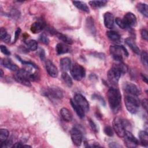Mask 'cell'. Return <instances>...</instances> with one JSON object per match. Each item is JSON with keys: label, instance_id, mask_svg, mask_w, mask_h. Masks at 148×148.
<instances>
[{"label": "cell", "instance_id": "f6af8a7d", "mask_svg": "<svg viewBox=\"0 0 148 148\" xmlns=\"http://www.w3.org/2000/svg\"><path fill=\"white\" fill-rule=\"evenodd\" d=\"M39 57L40 58V59L42 60H45V51L43 49H40L39 50Z\"/></svg>", "mask_w": 148, "mask_h": 148}, {"label": "cell", "instance_id": "836d02e7", "mask_svg": "<svg viewBox=\"0 0 148 148\" xmlns=\"http://www.w3.org/2000/svg\"><path fill=\"white\" fill-rule=\"evenodd\" d=\"M103 131L105 134L109 136H112L113 135V134H114L113 129L112 127H111L109 125L105 126L103 129Z\"/></svg>", "mask_w": 148, "mask_h": 148}, {"label": "cell", "instance_id": "5bb4252c", "mask_svg": "<svg viewBox=\"0 0 148 148\" xmlns=\"http://www.w3.org/2000/svg\"><path fill=\"white\" fill-rule=\"evenodd\" d=\"M45 66L48 74L53 77H56L58 74V71L56 66L50 60L46 61Z\"/></svg>", "mask_w": 148, "mask_h": 148}, {"label": "cell", "instance_id": "d6986e66", "mask_svg": "<svg viewBox=\"0 0 148 148\" xmlns=\"http://www.w3.org/2000/svg\"><path fill=\"white\" fill-rule=\"evenodd\" d=\"M70 103H71V105L72 106L73 109H74V110L75 111V112L77 114V116L81 119L83 118L84 117V115H85V112L84 111V110L79 105H78L75 102V101L73 99H70Z\"/></svg>", "mask_w": 148, "mask_h": 148}, {"label": "cell", "instance_id": "484cf974", "mask_svg": "<svg viewBox=\"0 0 148 148\" xmlns=\"http://www.w3.org/2000/svg\"><path fill=\"white\" fill-rule=\"evenodd\" d=\"M72 3L77 9L81 10L82 11H83L86 13H88L90 12L89 8L87 5V4L84 2L74 1H72Z\"/></svg>", "mask_w": 148, "mask_h": 148}, {"label": "cell", "instance_id": "7402d4cb", "mask_svg": "<svg viewBox=\"0 0 148 148\" xmlns=\"http://www.w3.org/2000/svg\"><path fill=\"white\" fill-rule=\"evenodd\" d=\"M108 39L113 42H119L121 40L120 35L114 31H108L106 32Z\"/></svg>", "mask_w": 148, "mask_h": 148}, {"label": "cell", "instance_id": "603a6c76", "mask_svg": "<svg viewBox=\"0 0 148 148\" xmlns=\"http://www.w3.org/2000/svg\"><path fill=\"white\" fill-rule=\"evenodd\" d=\"M60 114L62 118L66 121H71L72 120V114L69 110L66 108H62L60 110Z\"/></svg>", "mask_w": 148, "mask_h": 148}, {"label": "cell", "instance_id": "7dc6e473", "mask_svg": "<svg viewBox=\"0 0 148 148\" xmlns=\"http://www.w3.org/2000/svg\"><path fill=\"white\" fill-rule=\"evenodd\" d=\"M23 146V145H22V143L21 142H17L16 143H14L12 147H22Z\"/></svg>", "mask_w": 148, "mask_h": 148}, {"label": "cell", "instance_id": "52a82bcc", "mask_svg": "<svg viewBox=\"0 0 148 148\" xmlns=\"http://www.w3.org/2000/svg\"><path fill=\"white\" fill-rule=\"evenodd\" d=\"M121 75V72L119 71L117 67L115 65V64H113L112 67L108 72V79L110 83L113 84H117Z\"/></svg>", "mask_w": 148, "mask_h": 148}, {"label": "cell", "instance_id": "f546056e", "mask_svg": "<svg viewBox=\"0 0 148 148\" xmlns=\"http://www.w3.org/2000/svg\"><path fill=\"white\" fill-rule=\"evenodd\" d=\"M107 3L106 1H91L89 2V5L94 8H99L105 6Z\"/></svg>", "mask_w": 148, "mask_h": 148}, {"label": "cell", "instance_id": "2e32d148", "mask_svg": "<svg viewBox=\"0 0 148 148\" xmlns=\"http://www.w3.org/2000/svg\"><path fill=\"white\" fill-rule=\"evenodd\" d=\"M1 63L4 67L11 71L16 72L19 69L18 66L16 65L15 64H14L10 59L4 58L1 61Z\"/></svg>", "mask_w": 148, "mask_h": 148}, {"label": "cell", "instance_id": "44dd1931", "mask_svg": "<svg viewBox=\"0 0 148 148\" xmlns=\"http://www.w3.org/2000/svg\"><path fill=\"white\" fill-rule=\"evenodd\" d=\"M60 68L63 72H66L69 69L71 65V61L68 57H64L60 60Z\"/></svg>", "mask_w": 148, "mask_h": 148}, {"label": "cell", "instance_id": "9a60e30c", "mask_svg": "<svg viewBox=\"0 0 148 148\" xmlns=\"http://www.w3.org/2000/svg\"><path fill=\"white\" fill-rule=\"evenodd\" d=\"M114 18L113 15L110 12H106L103 15V23L105 27L112 29L114 26Z\"/></svg>", "mask_w": 148, "mask_h": 148}, {"label": "cell", "instance_id": "7bdbcfd3", "mask_svg": "<svg viewBox=\"0 0 148 148\" xmlns=\"http://www.w3.org/2000/svg\"><path fill=\"white\" fill-rule=\"evenodd\" d=\"M92 98L99 100L101 103H103V104L105 105V101H104V99L102 98V97H101V96H99V95H98L94 94V95L92 96Z\"/></svg>", "mask_w": 148, "mask_h": 148}, {"label": "cell", "instance_id": "8fae6325", "mask_svg": "<svg viewBox=\"0 0 148 148\" xmlns=\"http://www.w3.org/2000/svg\"><path fill=\"white\" fill-rule=\"evenodd\" d=\"M124 137V142L127 147H135L139 145V140L133 135L131 132L125 131Z\"/></svg>", "mask_w": 148, "mask_h": 148}, {"label": "cell", "instance_id": "8992f818", "mask_svg": "<svg viewBox=\"0 0 148 148\" xmlns=\"http://www.w3.org/2000/svg\"><path fill=\"white\" fill-rule=\"evenodd\" d=\"M71 74L75 80L79 81L85 77L86 71L83 66L75 63L71 67Z\"/></svg>", "mask_w": 148, "mask_h": 148}, {"label": "cell", "instance_id": "b9f144b4", "mask_svg": "<svg viewBox=\"0 0 148 148\" xmlns=\"http://www.w3.org/2000/svg\"><path fill=\"white\" fill-rule=\"evenodd\" d=\"M20 32H21V29L20 28H18L16 32H15V34H14V42H16L17 41V40L18 39V36L20 34Z\"/></svg>", "mask_w": 148, "mask_h": 148}, {"label": "cell", "instance_id": "4fadbf2b", "mask_svg": "<svg viewBox=\"0 0 148 148\" xmlns=\"http://www.w3.org/2000/svg\"><path fill=\"white\" fill-rule=\"evenodd\" d=\"M124 90L127 94L138 96L140 94V91L139 87L131 83H126L124 84Z\"/></svg>", "mask_w": 148, "mask_h": 148}, {"label": "cell", "instance_id": "f1b7e54d", "mask_svg": "<svg viewBox=\"0 0 148 148\" xmlns=\"http://www.w3.org/2000/svg\"><path fill=\"white\" fill-rule=\"evenodd\" d=\"M61 79L66 86L70 87L72 86V80L70 76L66 72H63L61 75Z\"/></svg>", "mask_w": 148, "mask_h": 148}, {"label": "cell", "instance_id": "d4e9b609", "mask_svg": "<svg viewBox=\"0 0 148 148\" xmlns=\"http://www.w3.org/2000/svg\"><path fill=\"white\" fill-rule=\"evenodd\" d=\"M136 8L144 16L147 17L148 16V6L145 3H138L136 5Z\"/></svg>", "mask_w": 148, "mask_h": 148}, {"label": "cell", "instance_id": "f35d334b", "mask_svg": "<svg viewBox=\"0 0 148 148\" xmlns=\"http://www.w3.org/2000/svg\"><path fill=\"white\" fill-rule=\"evenodd\" d=\"M12 141L6 140H5V141H3V142H1V146H0V147H1V148L8 147L11 146V145H12Z\"/></svg>", "mask_w": 148, "mask_h": 148}, {"label": "cell", "instance_id": "7a4b0ae2", "mask_svg": "<svg viewBox=\"0 0 148 148\" xmlns=\"http://www.w3.org/2000/svg\"><path fill=\"white\" fill-rule=\"evenodd\" d=\"M109 51L113 58L117 62H123V56H128V52L126 48L121 45H113L109 47Z\"/></svg>", "mask_w": 148, "mask_h": 148}, {"label": "cell", "instance_id": "1f68e13d", "mask_svg": "<svg viewBox=\"0 0 148 148\" xmlns=\"http://www.w3.org/2000/svg\"><path fill=\"white\" fill-rule=\"evenodd\" d=\"M9 135V131L6 129L1 128L0 130V142H3L7 140Z\"/></svg>", "mask_w": 148, "mask_h": 148}, {"label": "cell", "instance_id": "30bf717a", "mask_svg": "<svg viewBox=\"0 0 148 148\" xmlns=\"http://www.w3.org/2000/svg\"><path fill=\"white\" fill-rule=\"evenodd\" d=\"M73 100L75 102L79 105L86 112H88L90 109V105L88 101L86 98L80 94H76L74 96Z\"/></svg>", "mask_w": 148, "mask_h": 148}, {"label": "cell", "instance_id": "d6a6232c", "mask_svg": "<svg viewBox=\"0 0 148 148\" xmlns=\"http://www.w3.org/2000/svg\"><path fill=\"white\" fill-rule=\"evenodd\" d=\"M140 59L143 65L147 68V53L146 51H142L140 53Z\"/></svg>", "mask_w": 148, "mask_h": 148}, {"label": "cell", "instance_id": "d590c367", "mask_svg": "<svg viewBox=\"0 0 148 148\" xmlns=\"http://www.w3.org/2000/svg\"><path fill=\"white\" fill-rule=\"evenodd\" d=\"M88 123H89L90 126L91 128L92 129V130L94 132H98V128H97V125L95 124V123L94 122V121H92L91 119H89Z\"/></svg>", "mask_w": 148, "mask_h": 148}, {"label": "cell", "instance_id": "ba28073f", "mask_svg": "<svg viewBox=\"0 0 148 148\" xmlns=\"http://www.w3.org/2000/svg\"><path fill=\"white\" fill-rule=\"evenodd\" d=\"M46 95L50 98L55 99H60L63 97L62 90L56 86L49 87L46 91Z\"/></svg>", "mask_w": 148, "mask_h": 148}, {"label": "cell", "instance_id": "e0dca14e", "mask_svg": "<svg viewBox=\"0 0 148 148\" xmlns=\"http://www.w3.org/2000/svg\"><path fill=\"white\" fill-rule=\"evenodd\" d=\"M45 27V24L41 21H36L31 25V31L34 34H36L41 32Z\"/></svg>", "mask_w": 148, "mask_h": 148}, {"label": "cell", "instance_id": "cb8c5ba5", "mask_svg": "<svg viewBox=\"0 0 148 148\" xmlns=\"http://www.w3.org/2000/svg\"><path fill=\"white\" fill-rule=\"evenodd\" d=\"M139 138L140 144L145 146H148V134L145 131H141L139 133Z\"/></svg>", "mask_w": 148, "mask_h": 148}, {"label": "cell", "instance_id": "5b68a950", "mask_svg": "<svg viewBox=\"0 0 148 148\" xmlns=\"http://www.w3.org/2000/svg\"><path fill=\"white\" fill-rule=\"evenodd\" d=\"M126 123L124 120H123L120 117H116L114 119L112 123L113 129L117 134V135L120 138H123L124 136L126 130Z\"/></svg>", "mask_w": 148, "mask_h": 148}, {"label": "cell", "instance_id": "3957f363", "mask_svg": "<svg viewBox=\"0 0 148 148\" xmlns=\"http://www.w3.org/2000/svg\"><path fill=\"white\" fill-rule=\"evenodd\" d=\"M124 100L127 110L132 114H135L138 112L140 106V101L137 98V96L127 94Z\"/></svg>", "mask_w": 148, "mask_h": 148}, {"label": "cell", "instance_id": "c3c4849f", "mask_svg": "<svg viewBox=\"0 0 148 148\" xmlns=\"http://www.w3.org/2000/svg\"><path fill=\"white\" fill-rule=\"evenodd\" d=\"M142 77L143 80L147 83V76H145V75L142 74Z\"/></svg>", "mask_w": 148, "mask_h": 148}, {"label": "cell", "instance_id": "681fc988", "mask_svg": "<svg viewBox=\"0 0 148 148\" xmlns=\"http://www.w3.org/2000/svg\"><path fill=\"white\" fill-rule=\"evenodd\" d=\"M114 145H109V147H120V146H119V145H117V143H112Z\"/></svg>", "mask_w": 148, "mask_h": 148}, {"label": "cell", "instance_id": "74e56055", "mask_svg": "<svg viewBox=\"0 0 148 148\" xmlns=\"http://www.w3.org/2000/svg\"><path fill=\"white\" fill-rule=\"evenodd\" d=\"M39 40L44 44L45 45H48L49 43V38L45 35V34H42L39 38Z\"/></svg>", "mask_w": 148, "mask_h": 148}, {"label": "cell", "instance_id": "83f0119b", "mask_svg": "<svg viewBox=\"0 0 148 148\" xmlns=\"http://www.w3.org/2000/svg\"><path fill=\"white\" fill-rule=\"evenodd\" d=\"M55 35H56V36L60 39L61 40H62V42H64L65 44H69V45H71L73 43V40H72L71 38H70L69 37H68V36H66V35H64L62 33L60 32H56L55 34Z\"/></svg>", "mask_w": 148, "mask_h": 148}, {"label": "cell", "instance_id": "6da1fadb", "mask_svg": "<svg viewBox=\"0 0 148 148\" xmlns=\"http://www.w3.org/2000/svg\"><path fill=\"white\" fill-rule=\"evenodd\" d=\"M108 99L110 109L116 113L120 109L121 95L120 91L115 88H110L108 91Z\"/></svg>", "mask_w": 148, "mask_h": 148}, {"label": "cell", "instance_id": "e575fe53", "mask_svg": "<svg viewBox=\"0 0 148 148\" xmlns=\"http://www.w3.org/2000/svg\"><path fill=\"white\" fill-rule=\"evenodd\" d=\"M115 22L116 23V24L120 27L121 28V29H125L126 28V27L122 19H121L119 17H117L115 19Z\"/></svg>", "mask_w": 148, "mask_h": 148}, {"label": "cell", "instance_id": "7c38bea8", "mask_svg": "<svg viewBox=\"0 0 148 148\" xmlns=\"http://www.w3.org/2000/svg\"><path fill=\"white\" fill-rule=\"evenodd\" d=\"M122 20L126 28H131L136 24V17L135 15L131 12L127 13Z\"/></svg>", "mask_w": 148, "mask_h": 148}, {"label": "cell", "instance_id": "ee69618b", "mask_svg": "<svg viewBox=\"0 0 148 148\" xmlns=\"http://www.w3.org/2000/svg\"><path fill=\"white\" fill-rule=\"evenodd\" d=\"M143 108L147 111V99H143L141 102Z\"/></svg>", "mask_w": 148, "mask_h": 148}, {"label": "cell", "instance_id": "60d3db41", "mask_svg": "<svg viewBox=\"0 0 148 148\" xmlns=\"http://www.w3.org/2000/svg\"><path fill=\"white\" fill-rule=\"evenodd\" d=\"M140 34L142 38L145 39V40H147L148 39V35H147V31L146 29H142L140 31Z\"/></svg>", "mask_w": 148, "mask_h": 148}, {"label": "cell", "instance_id": "ab89813d", "mask_svg": "<svg viewBox=\"0 0 148 148\" xmlns=\"http://www.w3.org/2000/svg\"><path fill=\"white\" fill-rule=\"evenodd\" d=\"M8 34H7V32H6V30L2 27L1 28V29H0V39L1 40H3V39L7 36Z\"/></svg>", "mask_w": 148, "mask_h": 148}, {"label": "cell", "instance_id": "ac0fdd59", "mask_svg": "<svg viewBox=\"0 0 148 148\" xmlns=\"http://www.w3.org/2000/svg\"><path fill=\"white\" fill-rule=\"evenodd\" d=\"M125 43L130 47V49L136 54H139L140 53V51L139 48L136 45V43L134 40V39L131 38H127L125 39Z\"/></svg>", "mask_w": 148, "mask_h": 148}, {"label": "cell", "instance_id": "4316f807", "mask_svg": "<svg viewBox=\"0 0 148 148\" xmlns=\"http://www.w3.org/2000/svg\"><path fill=\"white\" fill-rule=\"evenodd\" d=\"M86 27L88 29V31H90L92 35L95 34L96 30L95 28L94 20L91 17H88L86 19Z\"/></svg>", "mask_w": 148, "mask_h": 148}, {"label": "cell", "instance_id": "277c9868", "mask_svg": "<svg viewBox=\"0 0 148 148\" xmlns=\"http://www.w3.org/2000/svg\"><path fill=\"white\" fill-rule=\"evenodd\" d=\"M30 74L31 72L28 70L19 69L16 72V73L14 75V78L17 82L27 87H30L31 86V81L29 80Z\"/></svg>", "mask_w": 148, "mask_h": 148}, {"label": "cell", "instance_id": "9c48e42d", "mask_svg": "<svg viewBox=\"0 0 148 148\" xmlns=\"http://www.w3.org/2000/svg\"><path fill=\"white\" fill-rule=\"evenodd\" d=\"M71 136L72 141L75 146H79L81 145L83 140V134L79 129L76 127L72 128L71 131Z\"/></svg>", "mask_w": 148, "mask_h": 148}, {"label": "cell", "instance_id": "ffe728a7", "mask_svg": "<svg viewBox=\"0 0 148 148\" xmlns=\"http://www.w3.org/2000/svg\"><path fill=\"white\" fill-rule=\"evenodd\" d=\"M71 49L65 43H58L56 46V51L58 54H63L69 53Z\"/></svg>", "mask_w": 148, "mask_h": 148}, {"label": "cell", "instance_id": "bcb514c9", "mask_svg": "<svg viewBox=\"0 0 148 148\" xmlns=\"http://www.w3.org/2000/svg\"><path fill=\"white\" fill-rule=\"evenodd\" d=\"M3 40L4 41V42H5V43H8L9 42H10V35H7V36L3 39Z\"/></svg>", "mask_w": 148, "mask_h": 148}, {"label": "cell", "instance_id": "8d00e7d4", "mask_svg": "<svg viewBox=\"0 0 148 148\" xmlns=\"http://www.w3.org/2000/svg\"><path fill=\"white\" fill-rule=\"evenodd\" d=\"M0 48H1V52L3 54H5V55H6V56H10V51L8 49V48L6 47V46H3V45H1V46H0Z\"/></svg>", "mask_w": 148, "mask_h": 148}, {"label": "cell", "instance_id": "f907efd6", "mask_svg": "<svg viewBox=\"0 0 148 148\" xmlns=\"http://www.w3.org/2000/svg\"><path fill=\"white\" fill-rule=\"evenodd\" d=\"M0 71H1V77H2V76H3V71H2V70L1 69Z\"/></svg>", "mask_w": 148, "mask_h": 148}, {"label": "cell", "instance_id": "4dcf8cb0", "mask_svg": "<svg viewBox=\"0 0 148 148\" xmlns=\"http://www.w3.org/2000/svg\"><path fill=\"white\" fill-rule=\"evenodd\" d=\"M27 48L31 51H35L38 48V43L35 40H29L26 42Z\"/></svg>", "mask_w": 148, "mask_h": 148}]
</instances>
